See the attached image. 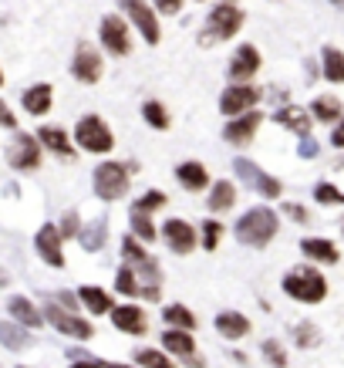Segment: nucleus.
<instances>
[{"label": "nucleus", "mask_w": 344, "mask_h": 368, "mask_svg": "<svg viewBox=\"0 0 344 368\" xmlns=\"http://www.w3.org/2000/svg\"><path fill=\"white\" fill-rule=\"evenodd\" d=\"M274 233H277V213L266 206L247 210L236 223V240L247 247H266V240H274Z\"/></svg>", "instance_id": "nucleus-1"}, {"label": "nucleus", "mask_w": 344, "mask_h": 368, "mask_svg": "<svg viewBox=\"0 0 344 368\" xmlns=\"http://www.w3.org/2000/svg\"><path fill=\"white\" fill-rule=\"evenodd\" d=\"M283 291L290 294V297H297V301H304V304H314V301H324L328 280L314 267H294L290 274L283 277Z\"/></svg>", "instance_id": "nucleus-2"}, {"label": "nucleus", "mask_w": 344, "mask_h": 368, "mask_svg": "<svg viewBox=\"0 0 344 368\" xmlns=\"http://www.w3.org/2000/svg\"><path fill=\"white\" fill-rule=\"evenodd\" d=\"M128 189V169L122 162H102L94 169V193L102 200H118Z\"/></svg>", "instance_id": "nucleus-3"}, {"label": "nucleus", "mask_w": 344, "mask_h": 368, "mask_svg": "<svg viewBox=\"0 0 344 368\" xmlns=\"http://www.w3.org/2000/svg\"><path fill=\"white\" fill-rule=\"evenodd\" d=\"M75 138H78L81 149H88V153H109L111 146H115L109 125L102 122L98 115H85L78 122V129H75Z\"/></svg>", "instance_id": "nucleus-4"}, {"label": "nucleus", "mask_w": 344, "mask_h": 368, "mask_svg": "<svg viewBox=\"0 0 344 368\" xmlns=\"http://www.w3.org/2000/svg\"><path fill=\"white\" fill-rule=\"evenodd\" d=\"M44 318L61 335H68V338H78V341H88V338L94 335V328L88 321H81V318H75V314H68V311H61L58 304H47V311H44Z\"/></svg>", "instance_id": "nucleus-5"}, {"label": "nucleus", "mask_w": 344, "mask_h": 368, "mask_svg": "<svg viewBox=\"0 0 344 368\" xmlns=\"http://www.w3.org/2000/svg\"><path fill=\"white\" fill-rule=\"evenodd\" d=\"M260 88H250V85H236V88H226L223 92V102H219V108H223V115H247L257 102H260Z\"/></svg>", "instance_id": "nucleus-6"}, {"label": "nucleus", "mask_w": 344, "mask_h": 368, "mask_svg": "<svg viewBox=\"0 0 344 368\" xmlns=\"http://www.w3.org/2000/svg\"><path fill=\"white\" fill-rule=\"evenodd\" d=\"M34 247H37V254H41V261L51 263V267H64V250H61V230L58 227H41L37 230V240H34Z\"/></svg>", "instance_id": "nucleus-7"}, {"label": "nucleus", "mask_w": 344, "mask_h": 368, "mask_svg": "<svg viewBox=\"0 0 344 368\" xmlns=\"http://www.w3.org/2000/svg\"><path fill=\"white\" fill-rule=\"evenodd\" d=\"M11 166L14 169H37L41 166V146H37V138L34 136H17V142L11 146Z\"/></svg>", "instance_id": "nucleus-8"}, {"label": "nucleus", "mask_w": 344, "mask_h": 368, "mask_svg": "<svg viewBox=\"0 0 344 368\" xmlns=\"http://www.w3.org/2000/svg\"><path fill=\"white\" fill-rule=\"evenodd\" d=\"M240 24H243V14H240V7H230V4H219L209 14V31L216 37H233Z\"/></svg>", "instance_id": "nucleus-9"}, {"label": "nucleus", "mask_w": 344, "mask_h": 368, "mask_svg": "<svg viewBox=\"0 0 344 368\" xmlns=\"http://www.w3.org/2000/svg\"><path fill=\"white\" fill-rule=\"evenodd\" d=\"M71 71H75V78H78V81H85V85H94V81L102 78V58H98V51H94V47H88V44H81L78 54H75Z\"/></svg>", "instance_id": "nucleus-10"}, {"label": "nucleus", "mask_w": 344, "mask_h": 368, "mask_svg": "<svg viewBox=\"0 0 344 368\" xmlns=\"http://www.w3.org/2000/svg\"><path fill=\"white\" fill-rule=\"evenodd\" d=\"M162 237H166V244H169L176 254H189V250L196 247V230L189 227L186 220H166Z\"/></svg>", "instance_id": "nucleus-11"}, {"label": "nucleus", "mask_w": 344, "mask_h": 368, "mask_svg": "<svg viewBox=\"0 0 344 368\" xmlns=\"http://www.w3.org/2000/svg\"><path fill=\"white\" fill-rule=\"evenodd\" d=\"M122 7H125L128 14H132V20L139 24V31L145 34V41H149V44H159V24H156L152 7L142 4V0H122Z\"/></svg>", "instance_id": "nucleus-12"}, {"label": "nucleus", "mask_w": 344, "mask_h": 368, "mask_svg": "<svg viewBox=\"0 0 344 368\" xmlns=\"http://www.w3.org/2000/svg\"><path fill=\"white\" fill-rule=\"evenodd\" d=\"M102 41L111 54H128V28L122 17H105L102 20Z\"/></svg>", "instance_id": "nucleus-13"}, {"label": "nucleus", "mask_w": 344, "mask_h": 368, "mask_svg": "<svg viewBox=\"0 0 344 368\" xmlns=\"http://www.w3.org/2000/svg\"><path fill=\"white\" fill-rule=\"evenodd\" d=\"M233 169H236V172H240V176H243V179H247L250 186H257L264 196H281V183H277L274 176H264V172L253 166L250 159H236Z\"/></svg>", "instance_id": "nucleus-14"}, {"label": "nucleus", "mask_w": 344, "mask_h": 368, "mask_svg": "<svg viewBox=\"0 0 344 368\" xmlns=\"http://www.w3.org/2000/svg\"><path fill=\"white\" fill-rule=\"evenodd\" d=\"M111 321H115L118 331H125V335H145V314L135 304L111 307Z\"/></svg>", "instance_id": "nucleus-15"}, {"label": "nucleus", "mask_w": 344, "mask_h": 368, "mask_svg": "<svg viewBox=\"0 0 344 368\" xmlns=\"http://www.w3.org/2000/svg\"><path fill=\"white\" fill-rule=\"evenodd\" d=\"M257 125H260V115L257 112H247V115H240V119H233V122L226 125V142H233V146H247L253 138V132H257Z\"/></svg>", "instance_id": "nucleus-16"}, {"label": "nucleus", "mask_w": 344, "mask_h": 368, "mask_svg": "<svg viewBox=\"0 0 344 368\" xmlns=\"http://www.w3.org/2000/svg\"><path fill=\"white\" fill-rule=\"evenodd\" d=\"M257 68H260V51H257L253 44H243V47H240V51L233 54V64H230V75L243 81V78H250L253 71H257Z\"/></svg>", "instance_id": "nucleus-17"}, {"label": "nucleus", "mask_w": 344, "mask_h": 368, "mask_svg": "<svg viewBox=\"0 0 344 368\" xmlns=\"http://www.w3.org/2000/svg\"><path fill=\"white\" fill-rule=\"evenodd\" d=\"M7 307H11V318L20 321L24 328H41V311H37L24 294H14V297L7 301Z\"/></svg>", "instance_id": "nucleus-18"}, {"label": "nucleus", "mask_w": 344, "mask_h": 368, "mask_svg": "<svg viewBox=\"0 0 344 368\" xmlns=\"http://www.w3.org/2000/svg\"><path fill=\"white\" fill-rule=\"evenodd\" d=\"M0 345L4 348H11V352H20V348H27L31 345V335L24 331V324L20 321H0Z\"/></svg>", "instance_id": "nucleus-19"}, {"label": "nucleus", "mask_w": 344, "mask_h": 368, "mask_svg": "<svg viewBox=\"0 0 344 368\" xmlns=\"http://www.w3.org/2000/svg\"><path fill=\"white\" fill-rule=\"evenodd\" d=\"M216 331L223 338H243L250 331V321H247L243 314H236V311H223L216 318Z\"/></svg>", "instance_id": "nucleus-20"}, {"label": "nucleus", "mask_w": 344, "mask_h": 368, "mask_svg": "<svg viewBox=\"0 0 344 368\" xmlns=\"http://www.w3.org/2000/svg\"><path fill=\"white\" fill-rule=\"evenodd\" d=\"M300 250H304L311 261L338 263V250H334V244H331V240H321V237H307V240L300 244Z\"/></svg>", "instance_id": "nucleus-21"}, {"label": "nucleus", "mask_w": 344, "mask_h": 368, "mask_svg": "<svg viewBox=\"0 0 344 368\" xmlns=\"http://www.w3.org/2000/svg\"><path fill=\"white\" fill-rule=\"evenodd\" d=\"M78 301L88 307L92 314H105V311H111V297L102 291V287H81V291H78Z\"/></svg>", "instance_id": "nucleus-22"}, {"label": "nucleus", "mask_w": 344, "mask_h": 368, "mask_svg": "<svg viewBox=\"0 0 344 368\" xmlns=\"http://www.w3.org/2000/svg\"><path fill=\"white\" fill-rule=\"evenodd\" d=\"M176 176H179V183L186 186V189H203L209 183V176H206V169L199 162H183V166L176 169Z\"/></svg>", "instance_id": "nucleus-23"}, {"label": "nucleus", "mask_w": 344, "mask_h": 368, "mask_svg": "<svg viewBox=\"0 0 344 368\" xmlns=\"http://www.w3.org/2000/svg\"><path fill=\"white\" fill-rule=\"evenodd\" d=\"M162 345H166L169 352L183 355V358L196 352V341H192V335H189L186 328H179V331H166V335H162Z\"/></svg>", "instance_id": "nucleus-24"}, {"label": "nucleus", "mask_w": 344, "mask_h": 368, "mask_svg": "<svg viewBox=\"0 0 344 368\" xmlns=\"http://www.w3.org/2000/svg\"><path fill=\"white\" fill-rule=\"evenodd\" d=\"M24 108L31 115H44L47 108H51V85H34L31 92L24 95Z\"/></svg>", "instance_id": "nucleus-25"}, {"label": "nucleus", "mask_w": 344, "mask_h": 368, "mask_svg": "<svg viewBox=\"0 0 344 368\" xmlns=\"http://www.w3.org/2000/svg\"><path fill=\"white\" fill-rule=\"evenodd\" d=\"M37 138L44 142L47 149H54L58 155H71V142H68V136H64L61 129H54V125H44V129L37 132Z\"/></svg>", "instance_id": "nucleus-26"}, {"label": "nucleus", "mask_w": 344, "mask_h": 368, "mask_svg": "<svg viewBox=\"0 0 344 368\" xmlns=\"http://www.w3.org/2000/svg\"><path fill=\"white\" fill-rule=\"evenodd\" d=\"M233 200H236V189H233V183H216L213 186V193H209V210L213 213H219V210H230L233 206Z\"/></svg>", "instance_id": "nucleus-27"}, {"label": "nucleus", "mask_w": 344, "mask_h": 368, "mask_svg": "<svg viewBox=\"0 0 344 368\" xmlns=\"http://www.w3.org/2000/svg\"><path fill=\"white\" fill-rule=\"evenodd\" d=\"M311 112H314V119H317V122H334V119L341 115V102H338V98H331V95H324V98H314Z\"/></svg>", "instance_id": "nucleus-28"}, {"label": "nucleus", "mask_w": 344, "mask_h": 368, "mask_svg": "<svg viewBox=\"0 0 344 368\" xmlns=\"http://www.w3.org/2000/svg\"><path fill=\"white\" fill-rule=\"evenodd\" d=\"M105 237H109V227L98 220V223H88L85 230L78 233V240L85 250H102V244H105Z\"/></svg>", "instance_id": "nucleus-29"}, {"label": "nucleus", "mask_w": 344, "mask_h": 368, "mask_svg": "<svg viewBox=\"0 0 344 368\" xmlns=\"http://www.w3.org/2000/svg\"><path fill=\"white\" fill-rule=\"evenodd\" d=\"M324 78L328 81H344V54L334 47H324Z\"/></svg>", "instance_id": "nucleus-30"}, {"label": "nucleus", "mask_w": 344, "mask_h": 368, "mask_svg": "<svg viewBox=\"0 0 344 368\" xmlns=\"http://www.w3.org/2000/svg\"><path fill=\"white\" fill-rule=\"evenodd\" d=\"M115 287H118L122 294H128V297L142 294V284H139V274H135V267H122V271H118V277H115Z\"/></svg>", "instance_id": "nucleus-31"}, {"label": "nucleus", "mask_w": 344, "mask_h": 368, "mask_svg": "<svg viewBox=\"0 0 344 368\" xmlns=\"http://www.w3.org/2000/svg\"><path fill=\"white\" fill-rule=\"evenodd\" d=\"M277 122L297 129L300 136H307V129H311V122L304 119V112H300V108H283V112H277Z\"/></svg>", "instance_id": "nucleus-32"}, {"label": "nucleus", "mask_w": 344, "mask_h": 368, "mask_svg": "<svg viewBox=\"0 0 344 368\" xmlns=\"http://www.w3.org/2000/svg\"><path fill=\"white\" fill-rule=\"evenodd\" d=\"M166 321L176 324V328H196V318H192V311H186V307H179V304H172L166 307Z\"/></svg>", "instance_id": "nucleus-33"}, {"label": "nucleus", "mask_w": 344, "mask_h": 368, "mask_svg": "<svg viewBox=\"0 0 344 368\" xmlns=\"http://www.w3.org/2000/svg\"><path fill=\"white\" fill-rule=\"evenodd\" d=\"M142 112H145V122L152 125V129H166L169 125V115H166V108L159 105V102H145Z\"/></svg>", "instance_id": "nucleus-34"}, {"label": "nucleus", "mask_w": 344, "mask_h": 368, "mask_svg": "<svg viewBox=\"0 0 344 368\" xmlns=\"http://www.w3.org/2000/svg\"><path fill=\"white\" fill-rule=\"evenodd\" d=\"M159 206H166V193L149 189L142 200H135V206H132V210H139V213H152V210H159Z\"/></svg>", "instance_id": "nucleus-35"}, {"label": "nucleus", "mask_w": 344, "mask_h": 368, "mask_svg": "<svg viewBox=\"0 0 344 368\" xmlns=\"http://www.w3.org/2000/svg\"><path fill=\"white\" fill-rule=\"evenodd\" d=\"M132 230L139 233L142 240H152L156 237V227H152L149 213H139V210H132Z\"/></svg>", "instance_id": "nucleus-36"}, {"label": "nucleus", "mask_w": 344, "mask_h": 368, "mask_svg": "<svg viewBox=\"0 0 344 368\" xmlns=\"http://www.w3.org/2000/svg\"><path fill=\"white\" fill-rule=\"evenodd\" d=\"M135 358H139V365H142V368H172L169 358H166V355H159V352H152V348L139 352Z\"/></svg>", "instance_id": "nucleus-37"}, {"label": "nucleus", "mask_w": 344, "mask_h": 368, "mask_svg": "<svg viewBox=\"0 0 344 368\" xmlns=\"http://www.w3.org/2000/svg\"><path fill=\"white\" fill-rule=\"evenodd\" d=\"M264 355L270 358V365H277V368L287 365V352H283L281 341H274V338H270V341H264Z\"/></svg>", "instance_id": "nucleus-38"}, {"label": "nucleus", "mask_w": 344, "mask_h": 368, "mask_svg": "<svg viewBox=\"0 0 344 368\" xmlns=\"http://www.w3.org/2000/svg\"><path fill=\"white\" fill-rule=\"evenodd\" d=\"M122 257H125L128 263H142V261H149V254H145V250H142V247L135 244L132 237H125V240H122Z\"/></svg>", "instance_id": "nucleus-39"}, {"label": "nucleus", "mask_w": 344, "mask_h": 368, "mask_svg": "<svg viewBox=\"0 0 344 368\" xmlns=\"http://www.w3.org/2000/svg\"><path fill=\"white\" fill-rule=\"evenodd\" d=\"M314 196H317V203H344V193L341 189H334L331 183H317Z\"/></svg>", "instance_id": "nucleus-40"}, {"label": "nucleus", "mask_w": 344, "mask_h": 368, "mask_svg": "<svg viewBox=\"0 0 344 368\" xmlns=\"http://www.w3.org/2000/svg\"><path fill=\"white\" fill-rule=\"evenodd\" d=\"M219 237H223V227H219L216 220H209V223H203V247H206V250H216Z\"/></svg>", "instance_id": "nucleus-41"}, {"label": "nucleus", "mask_w": 344, "mask_h": 368, "mask_svg": "<svg viewBox=\"0 0 344 368\" xmlns=\"http://www.w3.org/2000/svg\"><path fill=\"white\" fill-rule=\"evenodd\" d=\"M317 331H314V324H297V345H304V348H307V345H317Z\"/></svg>", "instance_id": "nucleus-42"}, {"label": "nucleus", "mask_w": 344, "mask_h": 368, "mask_svg": "<svg viewBox=\"0 0 344 368\" xmlns=\"http://www.w3.org/2000/svg\"><path fill=\"white\" fill-rule=\"evenodd\" d=\"M81 227H78V213H64L61 220V237H78Z\"/></svg>", "instance_id": "nucleus-43"}, {"label": "nucleus", "mask_w": 344, "mask_h": 368, "mask_svg": "<svg viewBox=\"0 0 344 368\" xmlns=\"http://www.w3.org/2000/svg\"><path fill=\"white\" fill-rule=\"evenodd\" d=\"M283 213L294 216L297 223H304V220H307V210H304V206H297V203H287V206H283Z\"/></svg>", "instance_id": "nucleus-44"}, {"label": "nucleus", "mask_w": 344, "mask_h": 368, "mask_svg": "<svg viewBox=\"0 0 344 368\" xmlns=\"http://www.w3.org/2000/svg\"><path fill=\"white\" fill-rule=\"evenodd\" d=\"M0 125H7V129H14V125H17L14 112H11V108L4 105V102H0Z\"/></svg>", "instance_id": "nucleus-45"}, {"label": "nucleus", "mask_w": 344, "mask_h": 368, "mask_svg": "<svg viewBox=\"0 0 344 368\" xmlns=\"http://www.w3.org/2000/svg\"><path fill=\"white\" fill-rule=\"evenodd\" d=\"M179 4H183V0H156V7L162 11V14H176V11H179Z\"/></svg>", "instance_id": "nucleus-46"}, {"label": "nucleus", "mask_w": 344, "mask_h": 368, "mask_svg": "<svg viewBox=\"0 0 344 368\" xmlns=\"http://www.w3.org/2000/svg\"><path fill=\"white\" fill-rule=\"evenodd\" d=\"M331 142H334L338 149H344V119H341V125L334 129V136H331Z\"/></svg>", "instance_id": "nucleus-47"}, {"label": "nucleus", "mask_w": 344, "mask_h": 368, "mask_svg": "<svg viewBox=\"0 0 344 368\" xmlns=\"http://www.w3.org/2000/svg\"><path fill=\"white\" fill-rule=\"evenodd\" d=\"M71 368H105V365H102V362H92V355H88V358H78Z\"/></svg>", "instance_id": "nucleus-48"}, {"label": "nucleus", "mask_w": 344, "mask_h": 368, "mask_svg": "<svg viewBox=\"0 0 344 368\" xmlns=\"http://www.w3.org/2000/svg\"><path fill=\"white\" fill-rule=\"evenodd\" d=\"M314 153H317V146H314V142H304V146H300V155H304V159H311Z\"/></svg>", "instance_id": "nucleus-49"}, {"label": "nucleus", "mask_w": 344, "mask_h": 368, "mask_svg": "<svg viewBox=\"0 0 344 368\" xmlns=\"http://www.w3.org/2000/svg\"><path fill=\"white\" fill-rule=\"evenodd\" d=\"M58 301H64V307H78L75 304V294H58Z\"/></svg>", "instance_id": "nucleus-50"}, {"label": "nucleus", "mask_w": 344, "mask_h": 368, "mask_svg": "<svg viewBox=\"0 0 344 368\" xmlns=\"http://www.w3.org/2000/svg\"><path fill=\"white\" fill-rule=\"evenodd\" d=\"M331 4H334V7H344V0H331Z\"/></svg>", "instance_id": "nucleus-51"}, {"label": "nucleus", "mask_w": 344, "mask_h": 368, "mask_svg": "<svg viewBox=\"0 0 344 368\" xmlns=\"http://www.w3.org/2000/svg\"><path fill=\"white\" fill-rule=\"evenodd\" d=\"M109 368H128V365H109Z\"/></svg>", "instance_id": "nucleus-52"}, {"label": "nucleus", "mask_w": 344, "mask_h": 368, "mask_svg": "<svg viewBox=\"0 0 344 368\" xmlns=\"http://www.w3.org/2000/svg\"><path fill=\"white\" fill-rule=\"evenodd\" d=\"M0 85H4V75H0Z\"/></svg>", "instance_id": "nucleus-53"}]
</instances>
